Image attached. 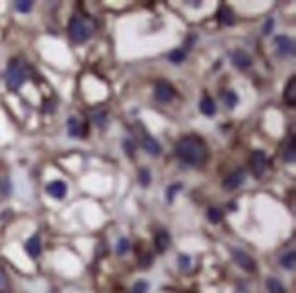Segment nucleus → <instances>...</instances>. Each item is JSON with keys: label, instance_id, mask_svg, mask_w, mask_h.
I'll return each mask as SVG.
<instances>
[{"label": "nucleus", "instance_id": "obj_3", "mask_svg": "<svg viewBox=\"0 0 296 293\" xmlns=\"http://www.w3.org/2000/svg\"><path fill=\"white\" fill-rule=\"evenodd\" d=\"M70 37H72L75 42H86V40L92 37V28L84 22L83 18L73 17L72 20H70Z\"/></svg>", "mask_w": 296, "mask_h": 293}, {"label": "nucleus", "instance_id": "obj_1", "mask_svg": "<svg viewBox=\"0 0 296 293\" xmlns=\"http://www.w3.org/2000/svg\"><path fill=\"white\" fill-rule=\"evenodd\" d=\"M176 156L187 165H203L208 158V148L205 141L197 136H185L176 143Z\"/></svg>", "mask_w": 296, "mask_h": 293}, {"label": "nucleus", "instance_id": "obj_9", "mask_svg": "<svg viewBox=\"0 0 296 293\" xmlns=\"http://www.w3.org/2000/svg\"><path fill=\"white\" fill-rule=\"evenodd\" d=\"M66 191H68L66 183L62 180H53L46 185V192H48L51 198H55V200H62V198L66 196Z\"/></svg>", "mask_w": 296, "mask_h": 293}, {"label": "nucleus", "instance_id": "obj_8", "mask_svg": "<svg viewBox=\"0 0 296 293\" xmlns=\"http://www.w3.org/2000/svg\"><path fill=\"white\" fill-rule=\"evenodd\" d=\"M245 178H247L245 169L234 170V172H230V174L223 180V189H227V191L238 189L240 185H243V183H245Z\"/></svg>", "mask_w": 296, "mask_h": 293}, {"label": "nucleus", "instance_id": "obj_25", "mask_svg": "<svg viewBox=\"0 0 296 293\" xmlns=\"http://www.w3.org/2000/svg\"><path fill=\"white\" fill-rule=\"evenodd\" d=\"M128 249H130L128 238H119V240H117V246H115V253L123 257V255L128 253Z\"/></svg>", "mask_w": 296, "mask_h": 293}, {"label": "nucleus", "instance_id": "obj_23", "mask_svg": "<svg viewBox=\"0 0 296 293\" xmlns=\"http://www.w3.org/2000/svg\"><path fill=\"white\" fill-rule=\"evenodd\" d=\"M185 59H187V51L181 50V48H176V50H172L168 53V61L174 62V64H181Z\"/></svg>", "mask_w": 296, "mask_h": 293}, {"label": "nucleus", "instance_id": "obj_16", "mask_svg": "<svg viewBox=\"0 0 296 293\" xmlns=\"http://www.w3.org/2000/svg\"><path fill=\"white\" fill-rule=\"evenodd\" d=\"M280 266H282L284 270H289V271L295 270V266H296V253L293 251V249L285 251V253L280 257Z\"/></svg>", "mask_w": 296, "mask_h": 293}, {"label": "nucleus", "instance_id": "obj_33", "mask_svg": "<svg viewBox=\"0 0 296 293\" xmlns=\"http://www.w3.org/2000/svg\"><path fill=\"white\" fill-rule=\"evenodd\" d=\"M273 28H274V20L273 18H269L267 22H265V26H263V35H271Z\"/></svg>", "mask_w": 296, "mask_h": 293}, {"label": "nucleus", "instance_id": "obj_19", "mask_svg": "<svg viewBox=\"0 0 296 293\" xmlns=\"http://www.w3.org/2000/svg\"><path fill=\"white\" fill-rule=\"evenodd\" d=\"M218 17L219 20H221V24H227V26H230V24H234V11L230 9L229 6H221L218 11Z\"/></svg>", "mask_w": 296, "mask_h": 293}, {"label": "nucleus", "instance_id": "obj_17", "mask_svg": "<svg viewBox=\"0 0 296 293\" xmlns=\"http://www.w3.org/2000/svg\"><path fill=\"white\" fill-rule=\"evenodd\" d=\"M199 110H201L203 116H208V118H210V116H214V114H216V110H218V108H216V103H214L212 97L205 96L201 99V103H199Z\"/></svg>", "mask_w": 296, "mask_h": 293}, {"label": "nucleus", "instance_id": "obj_2", "mask_svg": "<svg viewBox=\"0 0 296 293\" xmlns=\"http://www.w3.org/2000/svg\"><path fill=\"white\" fill-rule=\"evenodd\" d=\"M28 79V72L20 59H13L6 68V85L11 92H17Z\"/></svg>", "mask_w": 296, "mask_h": 293}, {"label": "nucleus", "instance_id": "obj_21", "mask_svg": "<svg viewBox=\"0 0 296 293\" xmlns=\"http://www.w3.org/2000/svg\"><path fill=\"white\" fill-rule=\"evenodd\" d=\"M207 218L208 222H212V224H219L221 218H223V211L219 207H216V205H210V207L207 209Z\"/></svg>", "mask_w": 296, "mask_h": 293}, {"label": "nucleus", "instance_id": "obj_18", "mask_svg": "<svg viewBox=\"0 0 296 293\" xmlns=\"http://www.w3.org/2000/svg\"><path fill=\"white\" fill-rule=\"evenodd\" d=\"M296 159V148H295V134H291L289 145L285 146L284 150V161L285 163H295Z\"/></svg>", "mask_w": 296, "mask_h": 293}, {"label": "nucleus", "instance_id": "obj_10", "mask_svg": "<svg viewBox=\"0 0 296 293\" xmlns=\"http://www.w3.org/2000/svg\"><path fill=\"white\" fill-rule=\"evenodd\" d=\"M24 249H26V253L28 257L31 259H39L40 251H42V244H40V237L39 235H33V237H29L24 244Z\"/></svg>", "mask_w": 296, "mask_h": 293}, {"label": "nucleus", "instance_id": "obj_32", "mask_svg": "<svg viewBox=\"0 0 296 293\" xmlns=\"http://www.w3.org/2000/svg\"><path fill=\"white\" fill-rule=\"evenodd\" d=\"M148 292V282L146 281H139L134 286V293H146Z\"/></svg>", "mask_w": 296, "mask_h": 293}, {"label": "nucleus", "instance_id": "obj_28", "mask_svg": "<svg viewBox=\"0 0 296 293\" xmlns=\"http://www.w3.org/2000/svg\"><path fill=\"white\" fill-rule=\"evenodd\" d=\"M0 192L4 196H7L11 192V181H9V178H0Z\"/></svg>", "mask_w": 296, "mask_h": 293}, {"label": "nucleus", "instance_id": "obj_36", "mask_svg": "<svg viewBox=\"0 0 296 293\" xmlns=\"http://www.w3.org/2000/svg\"><path fill=\"white\" fill-rule=\"evenodd\" d=\"M190 6H192V7H201V2H197V0H190Z\"/></svg>", "mask_w": 296, "mask_h": 293}, {"label": "nucleus", "instance_id": "obj_15", "mask_svg": "<svg viewBox=\"0 0 296 293\" xmlns=\"http://www.w3.org/2000/svg\"><path fill=\"white\" fill-rule=\"evenodd\" d=\"M68 134L70 138H81L83 136V127H81V121H79L77 116H72V118H68Z\"/></svg>", "mask_w": 296, "mask_h": 293}, {"label": "nucleus", "instance_id": "obj_26", "mask_svg": "<svg viewBox=\"0 0 296 293\" xmlns=\"http://www.w3.org/2000/svg\"><path fill=\"white\" fill-rule=\"evenodd\" d=\"M31 7H33V2H31V0H18V2H15V9L20 13L31 11Z\"/></svg>", "mask_w": 296, "mask_h": 293}, {"label": "nucleus", "instance_id": "obj_29", "mask_svg": "<svg viewBox=\"0 0 296 293\" xmlns=\"http://www.w3.org/2000/svg\"><path fill=\"white\" fill-rule=\"evenodd\" d=\"M139 183L143 187L150 185V170H148V169H141L139 170Z\"/></svg>", "mask_w": 296, "mask_h": 293}, {"label": "nucleus", "instance_id": "obj_5", "mask_svg": "<svg viewBox=\"0 0 296 293\" xmlns=\"http://www.w3.org/2000/svg\"><path fill=\"white\" fill-rule=\"evenodd\" d=\"M230 255H232L234 262L240 266L241 270H245V271H254V270H256V262H254V259H252L251 255H247L243 249L232 248V249H230Z\"/></svg>", "mask_w": 296, "mask_h": 293}, {"label": "nucleus", "instance_id": "obj_27", "mask_svg": "<svg viewBox=\"0 0 296 293\" xmlns=\"http://www.w3.org/2000/svg\"><path fill=\"white\" fill-rule=\"evenodd\" d=\"M178 264L181 271H190V264H192V259L189 255H179L178 257Z\"/></svg>", "mask_w": 296, "mask_h": 293}, {"label": "nucleus", "instance_id": "obj_35", "mask_svg": "<svg viewBox=\"0 0 296 293\" xmlns=\"http://www.w3.org/2000/svg\"><path fill=\"white\" fill-rule=\"evenodd\" d=\"M150 262H152V257H150V255H145V257H143V259L139 260V264L143 266V268H148V266H150Z\"/></svg>", "mask_w": 296, "mask_h": 293}, {"label": "nucleus", "instance_id": "obj_4", "mask_svg": "<svg viewBox=\"0 0 296 293\" xmlns=\"http://www.w3.org/2000/svg\"><path fill=\"white\" fill-rule=\"evenodd\" d=\"M274 44H276V53L282 59L295 55V40L287 37V35H276L274 37Z\"/></svg>", "mask_w": 296, "mask_h": 293}, {"label": "nucleus", "instance_id": "obj_20", "mask_svg": "<svg viewBox=\"0 0 296 293\" xmlns=\"http://www.w3.org/2000/svg\"><path fill=\"white\" fill-rule=\"evenodd\" d=\"M221 97H223L225 107L227 108H236V105L240 103V97H238V94H236L234 90H225L223 94H221Z\"/></svg>", "mask_w": 296, "mask_h": 293}, {"label": "nucleus", "instance_id": "obj_13", "mask_svg": "<svg viewBox=\"0 0 296 293\" xmlns=\"http://www.w3.org/2000/svg\"><path fill=\"white\" fill-rule=\"evenodd\" d=\"M154 246H156V251L157 253H165L170 246V235L167 231H157L156 237H154Z\"/></svg>", "mask_w": 296, "mask_h": 293}, {"label": "nucleus", "instance_id": "obj_34", "mask_svg": "<svg viewBox=\"0 0 296 293\" xmlns=\"http://www.w3.org/2000/svg\"><path fill=\"white\" fill-rule=\"evenodd\" d=\"M124 152H128V156H134V143L132 141H124Z\"/></svg>", "mask_w": 296, "mask_h": 293}, {"label": "nucleus", "instance_id": "obj_30", "mask_svg": "<svg viewBox=\"0 0 296 293\" xmlns=\"http://www.w3.org/2000/svg\"><path fill=\"white\" fill-rule=\"evenodd\" d=\"M181 187H183L181 183H174V185L168 187V189H167V200H168V202H172L174 196H176V192L181 191Z\"/></svg>", "mask_w": 296, "mask_h": 293}, {"label": "nucleus", "instance_id": "obj_14", "mask_svg": "<svg viewBox=\"0 0 296 293\" xmlns=\"http://www.w3.org/2000/svg\"><path fill=\"white\" fill-rule=\"evenodd\" d=\"M285 101H287V105L289 107H295L296 105V77L293 75L289 81H287V85H285Z\"/></svg>", "mask_w": 296, "mask_h": 293}, {"label": "nucleus", "instance_id": "obj_31", "mask_svg": "<svg viewBox=\"0 0 296 293\" xmlns=\"http://www.w3.org/2000/svg\"><path fill=\"white\" fill-rule=\"evenodd\" d=\"M7 288H9V279H7L6 271L0 268V292H6Z\"/></svg>", "mask_w": 296, "mask_h": 293}, {"label": "nucleus", "instance_id": "obj_7", "mask_svg": "<svg viewBox=\"0 0 296 293\" xmlns=\"http://www.w3.org/2000/svg\"><path fill=\"white\" fill-rule=\"evenodd\" d=\"M176 97L174 86L167 81H157L156 83V99L159 103H170Z\"/></svg>", "mask_w": 296, "mask_h": 293}, {"label": "nucleus", "instance_id": "obj_12", "mask_svg": "<svg viewBox=\"0 0 296 293\" xmlns=\"http://www.w3.org/2000/svg\"><path fill=\"white\" fill-rule=\"evenodd\" d=\"M143 148H145L146 152L152 154V156H159L161 154V145H159V141L156 138H152L150 134H143Z\"/></svg>", "mask_w": 296, "mask_h": 293}, {"label": "nucleus", "instance_id": "obj_6", "mask_svg": "<svg viewBox=\"0 0 296 293\" xmlns=\"http://www.w3.org/2000/svg\"><path fill=\"white\" fill-rule=\"evenodd\" d=\"M249 167H251L252 174L256 176V178H262L265 169H267V158H265V152H262V150L252 152L251 159H249Z\"/></svg>", "mask_w": 296, "mask_h": 293}, {"label": "nucleus", "instance_id": "obj_11", "mask_svg": "<svg viewBox=\"0 0 296 293\" xmlns=\"http://www.w3.org/2000/svg\"><path fill=\"white\" fill-rule=\"evenodd\" d=\"M230 61H232V64H234L236 68H240V70H247V68L252 64L251 57L247 55L243 50H234V51H232V53H230Z\"/></svg>", "mask_w": 296, "mask_h": 293}, {"label": "nucleus", "instance_id": "obj_24", "mask_svg": "<svg viewBox=\"0 0 296 293\" xmlns=\"http://www.w3.org/2000/svg\"><path fill=\"white\" fill-rule=\"evenodd\" d=\"M267 290L269 293H285L284 284L278 279H267Z\"/></svg>", "mask_w": 296, "mask_h": 293}, {"label": "nucleus", "instance_id": "obj_37", "mask_svg": "<svg viewBox=\"0 0 296 293\" xmlns=\"http://www.w3.org/2000/svg\"><path fill=\"white\" fill-rule=\"evenodd\" d=\"M227 209H230V211H236L238 207H236V203L232 202V203H227Z\"/></svg>", "mask_w": 296, "mask_h": 293}, {"label": "nucleus", "instance_id": "obj_22", "mask_svg": "<svg viewBox=\"0 0 296 293\" xmlns=\"http://www.w3.org/2000/svg\"><path fill=\"white\" fill-rule=\"evenodd\" d=\"M92 119H94V123L99 127V129H104L108 125V112L106 110H97V112L92 116Z\"/></svg>", "mask_w": 296, "mask_h": 293}]
</instances>
